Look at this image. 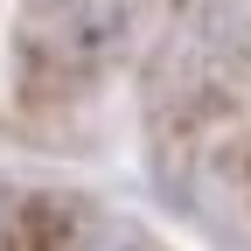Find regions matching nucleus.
Listing matches in <instances>:
<instances>
[{"mask_svg":"<svg viewBox=\"0 0 251 251\" xmlns=\"http://www.w3.org/2000/svg\"><path fill=\"white\" fill-rule=\"evenodd\" d=\"M126 35V0H28L21 49L56 56V70H98Z\"/></svg>","mask_w":251,"mask_h":251,"instance_id":"f257e3e1","label":"nucleus"}]
</instances>
